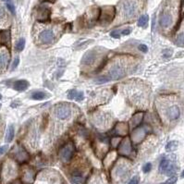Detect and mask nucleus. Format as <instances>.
Wrapping results in <instances>:
<instances>
[{"instance_id":"nucleus-1","label":"nucleus","mask_w":184,"mask_h":184,"mask_svg":"<svg viewBox=\"0 0 184 184\" xmlns=\"http://www.w3.org/2000/svg\"><path fill=\"white\" fill-rule=\"evenodd\" d=\"M11 154H12V156H13L16 160L19 161V162H24V161H27V160L29 159V154H28V153L24 150L23 147H21V146H19V145H16V146L12 149Z\"/></svg>"},{"instance_id":"nucleus-2","label":"nucleus","mask_w":184,"mask_h":184,"mask_svg":"<svg viewBox=\"0 0 184 184\" xmlns=\"http://www.w3.org/2000/svg\"><path fill=\"white\" fill-rule=\"evenodd\" d=\"M124 75H125L124 68L120 65L117 64L111 68V71H109V74H108V78L110 80H120L123 78Z\"/></svg>"},{"instance_id":"nucleus-3","label":"nucleus","mask_w":184,"mask_h":184,"mask_svg":"<svg viewBox=\"0 0 184 184\" xmlns=\"http://www.w3.org/2000/svg\"><path fill=\"white\" fill-rule=\"evenodd\" d=\"M73 152H74V149H73L72 144H68L60 150L59 157L62 161H64V162H68V161H70L71 158L72 157Z\"/></svg>"},{"instance_id":"nucleus-4","label":"nucleus","mask_w":184,"mask_h":184,"mask_svg":"<svg viewBox=\"0 0 184 184\" xmlns=\"http://www.w3.org/2000/svg\"><path fill=\"white\" fill-rule=\"evenodd\" d=\"M115 16V9L113 7H105L102 9L101 12V19L102 21H106V22H109L113 19Z\"/></svg>"},{"instance_id":"nucleus-5","label":"nucleus","mask_w":184,"mask_h":184,"mask_svg":"<svg viewBox=\"0 0 184 184\" xmlns=\"http://www.w3.org/2000/svg\"><path fill=\"white\" fill-rule=\"evenodd\" d=\"M71 108L68 106H60L57 107V109H56V115L59 120L68 119L71 116Z\"/></svg>"},{"instance_id":"nucleus-6","label":"nucleus","mask_w":184,"mask_h":184,"mask_svg":"<svg viewBox=\"0 0 184 184\" xmlns=\"http://www.w3.org/2000/svg\"><path fill=\"white\" fill-rule=\"evenodd\" d=\"M123 13L125 15V17L127 18H131L135 15L136 13V6L130 1H126L123 4Z\"/></svg>"},{"instance_id":"nucleus-7","label":"nucleus","mask_w":184,"mask_h":184,"mask_svg":"<svg viewBox=\"0 0 184 184\" xmlns=\"http://www.w3.org/2000/svg\"><path fill=\"white\" fill-rule=\"evenodd\" d=\"M96 59V52L95 50H88L82 58V65H91Z\"/></svg>"},{"instance_id":"nucleus-8","label":"nucleus","mask_w":184,"mask_h":184,"mask_svg":"<svg viewBox=\"0 0 184 184\" xmlns=\"http://www.w3.org/2000/svg\"><path fill=\"white\" fill-rule=\"evenodd\" d=\"M54 33L51 30H43L40 33V40L43 43H50L54 41Z\"/></svg>"},{"instance_id":"nucleus-9","label":"nucleus","mask_w":184,"mask_h":184,"mask_svg":"<svg viewBox=\"0 0 184 184\" xmlns=\"http://www.w3.org/2000/svg\"><path fill=\"white\" fill-rule=\"evenodd\" d=\"M120 152L125 155H128L130 154L131 144H130V140L129 139V138H125V139L123 140V142L121 143V144L120 145Z\"/></svg>"},{"instance_id":"nucleus-10","label":"nucleus","mask_w":184,"mask_h":184,"mask_svg":"<svg viewBox=\"0 0 184 184\" xmlns=\"http://www.w3.org/2000/svg\"><path fill=\"white\" fill-rule=\"evenodd\" d=\"M172 23V16L169 13H163L160 17L159 19V24L164 27V28H168L171 25Z\"/></svg>"},{"instance_id":"nucleus-11","label":"nucleus","mask_w":184,"mask_h":184,"mask_svg":"<svg viewBox=\"0 0 184 184\" xmlns=\"http://www.w3.org/2000/svg\"><path fill=\"white\" fill-rule=\"evenodd\" d=\"M145 136V130L144 129H137L131 133V140L134 143H140Z\"/></svg>"},{"instance_id":"nucleus-12","label":"nucleus","mask_w":184,"mask_h":184,"mask_svg":"<svg viewBox=\"0 0 184 184\" xmlns=\"http://www.w3.org/2000/svg\"><path fill=\"white\" fill-rule=\"evenodd\" d=\"M168 116L170 120H175L179 118V115H180V110L179 108V106H172L168 109Z\"/></svg>"},{"instance_id":"nucleus-13","label":"nucleus","mask_w":184,"mask_h":184,"mask_svg":"<svg viewBox=\"0 0 184 184\" xmlns=\"http://www.w3.org/2000/svg\"><path fill=\"white\" fill-rule=\"evenodd\" d=\"M143 118H144V113L139 112V113L135 114L134 116L131 118L130 121V129H134V128H136L138 125H139V124L142 122Z\"/></svg>"},{"instance_id":"nucleus-14","label":"nucleus","mask_w":184,"mask_h":184,"mask_svg":"<svg viewBox=\"0 0 184 184\" xmlns=\"http://www.w3.org/2000/svg\"><path fill=\"white\" fill-rule=\"evenodd\" d=\"M29 85H30L29 82H27L26 80H19L14 82L13 88L18 92H22V91H25L29 87Z\"/></svg>"},{"instance_id":"nucleus-15","label":"nucleus","mask_w":184,"mask_h":184,"mask_svg":"<svg viewBox=\"0 0 184 184\" xmlns=\"http://www.w3.org/2000/svg\"><path fill=\"white\" fill-rule=\"evenodd\" d=\"M9 60V55L8 52H1L0 53V68H4L7 67Z\"/></svg>"},{"instance_id":"nucleus-16","label":"nucleus","mask_w":184,"mask_h":184,"mask_svg":"<svg viewBox=\"0 0 184 184\" xmlns=\"http://www.w3.org/2000/svg\"><path fill=\"white\" fill-rule=\"evenodd\" d=\"M170 164H171L170 161L168 158H163L162 160H161L160 164H159V171H160V173L165 174Z\"/></svg>"},{"instance_id":"nucleus-17","label":"nucleus","mask_w":184,"mask_h":184,"mask_svg":"<svg viewBox=\"0 0 184 184\" xmlns=\"http://www.w3.org/2000/svg\"><path fill=\"white\" fill-rule=\"evenodd\" d=\"M15 135V130H14V126L13 125H9L7 130V134H6V142L7 143H10L12 142L13 138Z\"/></svg>"},{"instance_id":"nucleus-18","label":"nucleus","mask_w":184,"mask_h":184,"mask_svg":"<svg viewBox=\"0 0 184 184\" xmlns=\"http://www.w3.org/2000/svg\"><path fill=\"white\" fill-rule=\"evenodd\" d=\"M116 131L120 135H125L128 131V125L125 123H120L116 127Z\"/></svg>"},{"instance_id":"nucleus-19","label":"nucleus","mask_w":184,"mask_h":184,"mask_svg":"<svg viewBox=\"0 0 184 184\" xmlns=\"http://www.w3.org/2000/svg\"><path fill=\"white\" fill-rule=\"evenodd\" d=\"M148 20H149V17H148L147 14L142 15L139 18V19H138V26H139V27L146 26V24L148 23Z\"/></svg>"},{"instance_id":"nucleus-20","label":"nucleus","mask_w":184,"mask_h":184,"mask_svg":"<svg viewBox=\"0 0 184 184\" xmlns=\"http://www.w3.org/2000/svg\"><path fill=\"white\" fill-rule=\"evenodd\" d=\"M179 146V143L177 141H170L166 145V150L168 152H173L175 151Z\"/></svg>"},{"instance_id":"nucleus-21","label":"nucleus","mask_w":184,"mask_h":184,"mask_svg":"<svg viewBox=\"0 0 184 184\" xmlns=\"http://www.w3.org/2000/svg\"><path fill=\"white\" fill-rule=\"evenodd\" d=\"M71 184H83L84 179L81 175H73L71 179Z\"/></svg>"},{"instance_id":"nucleus-22","label":"nucleus","mask_w":184,"mask_h":184,"mask_svg":"<svg viewBox=\"0 0 184 184\" xmlns=\"http://www.w3.org/2000/svg\"><path fill=\"white\" fill-rule=\"evenodd\" d=\"M31 98L33 99V100H42L43 98H45V94L43 92H34V93L32 94L31 95Z\"/></svg>"},{"instance_id":"nucleus-23","label":"nucleus","mask_w":184,"mask_h":184,"mask_svg":"<svg viewBox=\"0 0 184 184\" xmlns=\"http://www.w3.org/2000/svg\"><path fill=\"white\" fill-rule=\"evenodd\" d=\"M48 17H49V11H48V9H43L42 11L39 12L37 19H38L39 20H45V19H48Z\"/></svg>"},{"instance_id":"nucleus-24","label":"nucleus","mask_w":184,"mask_h":184,"mask_svg":"<svg viewBox=\"0 0 184 184\" xmlns=\"http://www.w3.org/2000/svg\"><path fill=\"white\" fill-rule=\"evenodd\" d=\"M25 47V39L23 38H20L17 43H16V50L17 51H22Z\"/></svg>"},{"instance_id":"nucleus-25","label":"nucleus","mask_w":184,"mask_h":184,"mask_svg":"<svg viewBox=\"0 0 184 184\" xmlns=\"http://www.w3.org/2000/svg\"><path fill=\"white\" fill-rule=\"evenodd\" d=\"M110 79L108 78V76H101V77H98L96 79H95V82L97 83V84H102V83H106L107 82H109Z\"/></svg>"},{"instance_id":"nucleus-26","label":"nucleus","mask_w":184,"mask_h":184,"mask_svg":"<svg viewBox=\"0 0 184 184\" xmlns=\"http://www.w3.org/2000/svg\"><path fill=\"white\" fill-rule=\"evenodd\" d=\"M176 43L179 47H184V33H181L177 36Z\"/></svg>"},{"instance_id":"nucleus-27","label":"nucleus","mask_w":184,"mask_h":184,"mask_svg":"<svg viewBox=\"0 0 184 184\" xmlns=\"http://www.w3.org/2000/svg\"><path fill=\"white\" fill-rule=\"evenodd\" d=\"M162 55H163V57H164L165 58H168V57H170L173 55V50L170 49V48L164 49V50L162 51Z\"/></svg>"},{"instance_id":"nucleus-28","label":"nucleus","mask_w":184,"mask_h":184,"mask_svg":"<svg viewBox=\"0 0 184 184\" xmlns=\"http://www.w3.org/2000/svg\"><path fill=\"white\" fill-rule=\"evenodd\" d=\"M178 180V178L176 176H171L169 179H168L165 182L161 183V184H175Z\"/></svg>"},{"instance_id":"nucleus-29","label":"nucleus","mask_w":184,"mask_h":184,"mask_svg":"<svg viewBox=\"0 0 184 184\" xmlns=\"http://www.w3.org/2000/svg\"><path fill=\"white\" fill-rule=\"evenodd\" d=\"M77 94H78V92H77L76 90H71V91L68 92V98L70 99V100H73V99L76 98Z\"/></svg>"},{"instance_id":"nucleus-30","label":"nucleus","mask_w":184,"mask_h":184,"mask_svg":"<svg viewBox=\"0 0 184 184\" xmlns=\"http://www.w3.org/2000/svg\"><path fill=\"white\" fill-rule=\"evenodd\" d=\"M110 35H111V37H113V38L119 39V38L120 37V35H121V32H120V30H115V31H113V32L110 33Z\"/></svg>"},{"instance_id":"nucleus-31","label":"nucleus","mask_w":184,"mask_h":184,"mask_svg":"<svg viewBox=\"0 0 184 184\" xmlns=\"http://www.w3.org/2000/svg\"><path fill=\"white\" fill-rule=\"evenodd\" d=\"M121 142V138H120V137H115V138H112V140H111V144L113 145V146H117V145H119V144Z\"/></svg>"},{"instance_id":"nucleus-32","label":"nucleus","mask_w":184,"mask_h":184,"mask_svg":"<svg viewBox=\"0 0 184 184\" xmlns=\"http://www.w3.org/2000/svg\"><path fill=\"white\" fill-rule=\"evenodd\" d=\"M19 57H15V59H14V61H13V63H12V66H11V71H14L15 68L19 66Z\"/></svg>"},{"instance_id":"nucleus-33","label":"nucleus","mask_w":184,"mask_h":184,"mask_svg":"<svg viewBox=\"0 0 184 184\" xmlns=\"http://www.w3.org/2000/svg\"><path fill=\"white\" fill-rule=\"evenodd\" d=\"M151 169H152V164H151V163H146V164L144 166V168H143V171H144V173L150 172Z\"/></svg>"},{"instance_id":"nucleus-34","label":"nucleus","mask_w":184,"mask_h":184,"mask_svg":"<svg viewBox=\"0 0 184 184\" xmlns=\"http://www.w3.org/2000/svg\"><path fill=\"white\" fill-rule=\"evenodd\" d=\"M7 8L9 9V10L12 13V14H15V6L12 4V3H10V2H7Z\"/></svg>"},{"instance_id":"nucleus-35","label":"nucleus","mask_w":184,"mask_h":184,"mask_svg":"<svg viewBox=\"0 0 184 184\" xmlns=\"http://www.w3.org/2000/svg\"><path fill=\"white\" fill-rule=\"evenodd\" d=\"M128 184H139V177H138V176L133 177V178L129 181Z\"/></svg>"},{"instance_id":"nucleus-36","label":"nucleus","mask_w":184,"mask_h":184,"mask_svg":"<svg viewBox=\"0 0 184 184\" xmlns=\"http://www.w3.org/2000/svg\"><path fill=\"white\" fill-rule=\"evenodd\" d=\"M139 49L142 52H144V53H147L148 52V47H147V45H145V44H144V43L139 45Z\"/></svg>"},{"instance_id":"nucleus-37","label":"nucleus","mask_w":184,"mask_h":184,"mask_svg":"<svg viewBox=\"0 0 184 184\" xmlns=\"http://www.w3.org/2000/svg\"><path fill=\"white\" fill-rule=\"evenodd\" d=\"M83 98H84V95H83V93H82V92H78L77 96H76L75 99H76L77 101H82Z\"/></svg>"},{"instance_id":"nucleus-38","label":"nucleus","mask_w":184,"mask_h":184,"mask_svg":"<svg viewBox=\"0 0 184 184\" xmlns=\"http://www.w3.org/2000/svg\"><path fill=\"white\" fill-rule=\"evenodd\" d=\"M9 149V146L8 145H3L0 147V154H3L4 153H6V151Z\"/></svg>"},{"instance_id":"nucleus-39","label":"nucleus","mask_w":184,"mask_h":184,"mask_svg":"<svg viewBox=\"0 0 184 184\" xmlns=\"http://www.w3.org/2000/svg\"><path fill=\"white\" fill-rule=\"evenodd\" d=\"M131 30L130 29H124L121 31V35H129L130 33Z\"/></svg>"},{"instance_id":"nucleus-40","label":"nucleus","mask_w":184,"mask_h":184,"mask_svg":"<svg viewBox=\"0 0 184 184\" xmlns=\"http://www.w3.org/2000/svg\"><path fill=\"white\" fill-rule=\"evenodd\" d=\"M4 14H5V11H4V9L0 6V19H1L3 16H4Z\"/></svg>"},{"instance_id":"nucleus-41","label":"nucleus","mask_w":184,"mask_h":184,"mask_svg":"<svg viewBox=\"0 0 184 184\" xmlns=\"http://www.w3.org/2000/svg\"><path fill=\"white\" fill-rule=\"evenodd\" d=\"M9 184H21V181H20L19 179H16V180H14V181L9 182Z\"/></svg>"},{"instance_id":"nucleus-42","label":"nucleus","mask_w":184,"mask_h":184,"mask_svg":"<svg viewBox=\"0 0 184 184\" xmlns=\"http://www.w3.org/2000/svg\"><path fill=\"white\" fill-rule=\"evenodd\" d=\"M181 178H184V170L181 172Z\"/></svg>"},{"instance_id":"nucleus-43","label":"nucleus","mask_w":184,"mask_h":184,"mask_svg":"<svg viewBox=\"0 0 184 184\" xmlns=\"http://www.w3.org/2000/svg\"><path fill=\"white\" fill-rule=\"evenodd\" d=\"M3 1H5V2H10V0H3Z\"/></svg>"},{"instance_id":"nucleus-44","label":"nucleus","mask_w":184,"mask_h":184,"mask_svg":"<svg viewBox=\"0 0 184 184\" xmlns=\"http://www.w3.org/2000/svg\"><path fill=\"white\" fill-rule=\"evenodd\" d=\"M1 97H2V96H1V95H0V99H1Z\"/></svg>"},{"instance_id":"nucleus-45","label":"nucleus","mask_w":184,"mask_h":184,"mask_svg":"<svg viewBox=\"0 0 184 184\" xmlns=\"http://www.w3.org/2000/svg\"><path fill=\"white\" fill-rule=\"evenodd\" d=\"M0 107H1V104H0Z\"/></svg>"}]
</instances>
